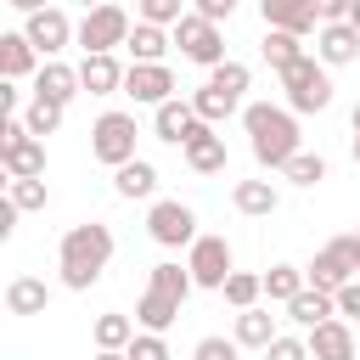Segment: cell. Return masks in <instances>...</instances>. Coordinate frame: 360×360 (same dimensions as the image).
<instances>
[{"label":"cell","mask_w":360,"mask_h":360,"mask_svg":"<svg viewBox=\"0 0 360 360\" xmlns=\"http://www.w3.org/2000/svg\"><path fill=\"white\" fill-rule=\"evenodd\" d=\"M107 264H112V231H107L101 219H84V225H68V231H62L56 270H62V287H68V292H90Z\"/></svg>","instance_id":"6da1fadb"},{"label":"cell","mask_w":360,"mask_h":360,"mask_svg":"<svg viewBox=\"0 0 360 360\" xmlns=\"http://www.w3.org/2000/svg\"><path fill=\"white\" fill-rule=\"evenodd\" d=\"M242 129H248V146H253V163L259 169H287L304 146H298V112L292 107H270V101H253L242 107Z\"/></svg>","instance_id":"7a4b0ae2"},{"label":"cell","mask_w":360,"mask_h":360,"mask_svg":"<svg viewBox=\"0 0 360 360\" xmlns=\"http://www.w3.org/2000/svg\"><path fill=\"white\" fill-rule=\"evenodd\" d=\"M281 90H287V107L292 112H326L332 107V73L321 56H298L287 73H276Z\"/></svg>","instance_id":"3957f363"},{"label":"cell","mask_w":360,"mask_h":360,"mask_svg":"<svg viewBox=\"0 0 360 360\" xmlns=\"http://www.w3.org/2000/svg\"><path fill=\"white\" fill-rule=\"evenodd\" d=\"M0 163L11 180H45V141L28 135V124L17 112L0 118Z\"/></svg>","instance_id":"277c9868"},{"label":"cell","mask_w":360,"mask_h":360,"mask_svg":"<svg viewBox=\"0 0 360 360\" xmlns=\"http://www.w3.org/2000/svg\"><path fill=\"white\" fill-rule=\"evenodd\" d=\"M135 112H101L96 124H90V158L96 163H107V169H124V163H135Z\"/></svg>","instance_id":"5b68a950"},{"label":"cell","mask_w":360,"mask_h":360,"mask_svg":"<svg viewBox=\"0 0 360 360\" xmlns=\"http://www.w3.org/2000/svg\"><path fill=\"white\" fill-rule=\"evenodd\" d=\"M169 34H174V45H180V56H186L191 68H208V73H214V68L225 62V28L208 22V17H197V11H186Z\"/></svg>","instance_id":"8992f818"},{"label":"cell","mask_w":360,"mask_h":360,"mask_svg":"<svg viewBox=\"0 0 360 360\" xmlns=\"http://www.w3.org/2000/svg\"><path fill=\"white\" fill-rule=\"evenodd\" d=\"M129 11L124 6H96V11H84V22H79V45H84V56H107V51H118V45H129Z\"/></svg>","instance_id":"52a82bcc"},{"label":"cell","mask_w":360,"mask_h":360,"mask_svg":"<svg viewBox=\"0 0 360 360\" xmlns=\"http://www.w3.org/2000/svg\"><path fill=\"white\" fill-rule=\"evenodd\" d=\"M186 270H191V281H197V287L225 292V281H231V270H236L231 242H225V236H197V242L186 248Z\"/></svg>","instance_id":"ba28073f"},{"label":"cell","mask_w":360,"mask_h":360,"mask_svg":"<svg viewBox=\"0 0 360 360\" xmlns=\"http://www.w3.org/2000/svg\"><path fill=\"white\" fill-rule=\"evenodd\" d=\"M146 236H152L158 248H191L202 231H197V214H191L186 202L163 197V202H152V208H146Z\"/></svg>","instance_id":"9c48e42d"},{"label":"cell","mask_w":360,"mask_h":360,"mask_svg":"<svg viewBox=\"0 0 360 360\" xmlns=\"http://www.w3.org/2000/svg\"><path fill=\"white\" fill-rule=\"evenodd\" d=\"M22 34H28V45L45 56V62H56L73 39H79V28L68 22V11L62 6H45V11H34V17H22Z\"/></svg>","instance_id":"30bf717a"},{"label":"cell","mask_w":360,"mask_h":360,"mask_svg":"<svg viewBox=\"0 0 360 360\" xmlns=\"http://www.w3.org/2000/svg\"><path fill=\"white\" fill-rule=\"evenodd\" d=\"M354 270H360V264H354V253H349V236L326 242V248H321V253H315V259L304 264L309 287H321V292H332V298H338V292H343V287L354 281Z\"/></svg>","instance_id":"8fae6325"},{"label":"cell","mask_w":360,"mask_h":360,"mask_svg":"<svg viewBox=\"0 0 360 360\" xmlns=\"http://www.w3.org/2000/svg\"><path fill=\"white\" fill-rule=\"evenodd\" d=\"M124 96H129L135 107H163V101H174V73H169V62H129Z\"/></svg>","instance_id":"7c38bea8"},{"label":"cell","mask_w":360,"mask_h":360,"mask_svg":"<svg viewBox=\"0 0 360 360\" xmlns=\"http://www.w3.org/2000/svg\"><path fill=\"white\" fill-rule=\"evenodd\" d=\"M259 17L264 28H281V34H321V17H315V0H259Z\"/></svg>","instance_id":"4fadbf2b"},{"label":"cell","mask_w":360,"mask_h":360,"mask_svg":"<svg viewBox=\"0 0 360 360\" xmlns=\"http://www.w3.org/2000/svg\"><path fill=\"white\" fill-rule=\"evenodd\" d=\"M304 338H309V360H360V343H354V332H349L343 315L321 321V326L304 332Z\"/></svg>","instance_id":"5bb4252c"},{"label":"cell","mask_w":360,"mask_h":360,"mask_svg":"<svg viewBox=\"0 0 360 360\" xmlns=\"http://www.w3.org/2000/svg\"><path fill=\"white\" fill-rule=\"evenodd\" d=\"M315 56H321L326 68H349V62H360V28H354V22H321V34H315Z\"/></svg>","instance_id":"9a60e30c"},{"label":"cell","mask_w":360,"mask_h":360,"mask_svg":"<svg viewBox=\"0 0 360 360\" xmlns=\"http://www.w3.org/2000/svg\"><path fill=\"white\" fill-rule=\"evenodd\" d=\"M45 68V56L28 45V34L22 28H11V34H0V73L11 79V84H22V79H34Z\"/></svg>","instance_id":"2e32d148"},{"label":"cell","mask_w":360,"mask_h":360,"mask_svg":"<svg viewBox=\"0 0 360 360\" xmlns=\"http://www.w3.org/2000/svg\"><path fill=\"white\" fill-rule=\"evenodd\" d=\"M197 124H202V118H197V107H191V101H180V96H174V101H163V107H152V135H158V141H169V146H186Z\"/></svg>","instance_id":"e0dca14e"},{"label":"cell","mask_w":360,"mask_h":360,"mask_svg":"<svg viewBox=\"0 0 360 360\" xmlns=\"http://www.w3.org/2000/svg\"><path fill=\"white\" fill-rule=\"evenodd\" d=\"M180 152H186V163L197 174H225V135H214V124H197Z\"/></svg>","instance_id":"ac0fdd59"},{"label":"cell","mask_w":360,"mask_h":360,"mask_svg":"<svg viewBox=\"0 0 360 360\" xmlns=\"http://www.w3.org/2000/svg\"><path fill=\"white\" fill-rule=\"evenodd\" d=\"M124 73H129V68H124L112 51H107V56H84V62H79V84H84L90 96H118V90H124Z\"/></svg>","instance_id":"d6986e66"},{"label":"cell","mask_w":360,"mask_h":360,"mask_svg":"<svg viewBox=\"0 0 360 360\" xmlns=\"http://www.w3.org/2000/svg\"><path fill=\"white\" fill-rule=\"evenodd\" d=\"M231 202H236V214H248V219H270V214L281 208V191H276L270 180H236V186H231Z\"/></svg>","instance_id":"ffe728a7"},{"label":"cell","mask_w":360,"mask_h":360,"mask_svg":"<svg viewBox=\"0 0 360 360\" xmlns=\"http://www.w3.org/2000/svg\"><path fill=\"white\" fill-rule=\"evenodd\" d=\"M231 338H236L242 349H259V354H264L281 332H276V315H270L264 304H253V309H236V332H231Z\"/></svg>","instance_id":"44dd1931"},{"label":"cell","mask_w":360,"mask_h":360,"mask_svg":"<svg viewBox=\"0 0 360 360\" xmlns=\"http://www.w3.org/2000/svg\"><path fill=\"white\" fill-rule=\"evenodd\" d=\"M84 84H79V68H68V62H45L39 73H34V96H45V101H73Z\"/></svg>","instance_id":"7402d4cb"},{"label":"cell","mask_w":360,"mask_h":360,"mask_svg":"<svg viewBox=\"0 0 360 360\" xmlns=\"http://www.w3.org/2000/svg\"><path fill=\"white\" fill-rule=\"evenodd\" d=\"M174 321H180V298H169V292L146 287V292H141V304H135V326H141V332H169Z\"/></svg>","instance_id":"603a6c76"},{"label":"cell","mask_w":360,"mask_h":360,"mask_svg":"<svg viewBox=\"0 0 360 360\" xmlns=\"http://www.w3.org/2000/svg\"><path fill=\"white\" fill-rule=\"evenodd\" d=\"M332 315H338V298H332V292H321V287H304V292L287 304V321H292V326H304V332H315V326H321V321H332Z\"/></svg>","instance_id":"cb8c5ba5"},{"label":"cell","mask_w":360,"mask_h":360,"mask_svg":"<svg viewBox=\"0 0 360 360\" xmlns=\"http://www.w3.org/2000/svg\"><path fill=\"white\" fill-rule=\"evenodd\" d=\"M112 191H118L124 202H135V197H152V191H158V169H152L146 158L124 163V169H112Z\"/></svg>","instance_id":"d4e9b609"},{"label":"cell","mask_w":360,"mask_h":360,"mask_svg":"<svg viewBox=\"0 0 360 360\" xmlns=\"http://www.w3.org/2000/svg\"><path fill=\"white\" fill-rule=\"evenodd\" d=\"M45 304H51V292H45L39 276H11V287H6V309L11 315H45Z\"/></svg>","instance_id":"484cf974"},{"label":"cell","mask_w":360,"mask_h":360,"mask_svg":"<svg viewBox=\"0 0 360 360\" xmlns=\"http://www.w3.org/2000/svg\"><path fill=\"white\" fill-rule=\"evenodd\" d=\"M169 45H174V34H169V28H158V22H135L124 51H129L135 62H163V51H169Z\"/></svg>","instance_id":"4316f807"},{"label":"cell","mask_w":360,"mask_h":360,"mask_svg":"<svg viewBox=\"0 0 360 360\" xmlns=\"http://www.w3.org/2000/svg\"><path fill=\"white\" fill-rule=\"evenodd\" d=\"M191 107H197V118H202V124H219V118H231V112L242 107V96H231V90H219V84H208V79H202V84L191 90Z\"/></svg>","instance_id":"83f0119b"},{"label":"cell","mask_w":360,"mask_h":360,"mask_svg":"<svg viewBox=\"0 0 360 360\" xmlns=\"http://www.w3.org/2000/svg\"><path fill=\"white\" fill-rule=\"evenodd\" d=\"M304 287H309V276H304L298 264H270V270H264V298H270V304H281V309H287Z\"/></svg>","instance_id":"f1b7e54d"},{"label":"cell","mask_w":360,"mask_h":360,"mask_svg":"<svg viewBox=\"0 0 360 360\" xmlns=\"http://www.w3.org/2000/svg\"><path fill=\"white\" fill-rule=\"evenodd\" d=\"M259 51H264V62H270L276 73H287V68H292L298 56H309V51H304V39H298V34H281V28H264Z\"/></svg>","instance_id":"f546056e"},{"label":"cell","mask_w":360,"mask_h":360,"mask_svg":"<svg viewBox=\"0 0 360 360\" xmlns=\"http://www.w3.org/2000/svg\"><path fill=\"white\" fill-rule=\"evenodd\" d=\"M90 338H96V349H129V343H135V315L107 309V315H96Z\"/></svg>","instance_id":"4dcf8cb0"},{"label":"cell","mask_w":360,"mask_h":360,"mask_svg":"<svg viewBox=\"0 0 360 360\" xmlns=\"http://www.w3.org/2000/svg\"><path fill=\"white\" fill-rule=\"evenodd\" d=\"M146 287H158V292H169V298H180V304H186L197 281H191V270H186V264L163 259V264H152V281H146Z\"/></svg>","instance_id":"1f68e13d"},{"label":"cell","mask_w":360,"mask_h":360,"mask_svg":"<svg viewBox=\"0 0 360 360\" xmlns=\"http://www.w3.org/2000/svg\"><path fill=\"white\" fill-rule=\"evenodd\" d=\"M62 112H68L62 101L34 96V101H28V112H22V124H28V135H39V141H45V135H56V129H62Z\"/></svg>","instance_id":"d6a6232c"},{"label":"cell","mask_w":360,"mask_h":360,"mask_svg":"<svg viewBox=\"0 0 360 360\" xmlns=\"http://www.w3.org/2000/svg\"><path fill=\"white\" fill-rule=\"evenodd\" d=\"M264 298V276H253V270H231V281H225V304L231 309H253Z\"/></svg>","instance_id":"836d02e7"},{"label":"cell","mask_w":360,"mask_h":360,"mask_svg":"<svg viewBox=\"0 0 360 360\" xmlns=\"http://www.w3.org/2000/svg\"><path fill=\"white\" fill-rule=\"evenodd\" d=\"M281 180H292V186H321V180H326V158H321V152H298V158L281 169Z\"/></svg>","instance_id":"e575fe53"},{"label":"cell","mask_w":360,"mask_h":360,"mask_svg":"<svg viewBox=\"0 0 360 360\" xmlns=\"http://www.w3.org/2000/svg\"><path fill=\"white\" fill-rule=\"evenodd\" d=\"M208 84H219V90H231V96H242V90L253 84V73H248V62H219V68L208 73Z\"/></svg>","instance_id":"d590c367"},{"label":"cell","mask_w":360,"mask_h":360,"mask_svg":"<svg viewBox=\"0 0 360 360\" xmlns=\"http://www.w3.org/2000/svg\"><path fill=\"white\" fill-rule=\"evenodd\" d=\"M6 197H11L22 214H39V208H45V180H11Z\"/></svg>","instance_id":"8d00e7d4"},{"label":"cell","mask_w":360,"mask_h":360,"mask_svg":"<svg viewBox=\"0 0 360 360\" xmlns=\"http://www.w3.org/2000/svg\"><path fill=\"white\" fill-rule=\"evenodd\" d=\"M186 17V6L180 0H141V22H158V28H174Z\"/></svg>","instance_id":"74e56055"},{"label":"cell","mask_w":360,"mask_h":360,"mask_svg":"<svg viewBox=\"0 0 360 360\" xmlns=\"http://www.w3.org/2000/svg\"><path fill=\"white\" fill-rule=\"evenodd\" d=\"M124 354L129 360H169V343H163V332H135V343Z\"/></svg>","instance_id":"f35d334b"},{"label":"cell","mask_w":360,"mask_h":360,"mask_svg":"<svg viewBox=\"0 0 360 360\" xmlns=\"http://www.w3.org/2000/svg\"><path fill=\"white\" fill-rule=\"evenodd\" d=\"M264 360H309V338H292V332H281V338L264 349Z\"/></svg>","instance_id":"ab89813d"},{"label":"cell","mask_w":360,"mask_h":360,"mask_svg":"<svg viewBox=\"0 0 360 360\" xmlns=\"http://www.w3.org/2000/svg\"><path fill=\"white\" fill-rule=\"evenodd\" d=\"M236 338H202L197 349H191V360H236Z\"/></svg>","instance_id":"60d3db41"},{"label":"cell","mask_w":360,"mask_h":360,"mask_svg":"<svg viewBox=\"0 0 360 360\" xmlns=\"http://www.w3.org/2000/svg\"><path fill=\"white\" fill-rule=\"evenodd\" d=\"M191 11H197V17H208V22H225V17L236 11V0H191Z\"/></svg>","instance_id":"b9f144b4"},{"label":"cell","mask_w":360,"mask_h":360,"mask_svg":"<svg viewBox=\"0 0 360 360\" xmlns=\"http://www.w3.org/2000/svg\"><path fill=\"white\" fill-rule=\"evenodd\" d=\"M349 6L354 0H315V17L321 22H349Z\"/></svg>","instance_id":"7bdbcfd3"},{"label":"cell","mask_w":360,"mask_h":360,"mask_svg":"<svg viewBox=\"0 0 360 360\" xmlns=\"http://www.w3.org/2000/svg\"><path fill=\"white\" fill-rule=\"evenodd\" d=\"M338 315H343V321H360V281H349V287L338 292Z\"/></svg>","instance_id":"ee69618b"},{"label":"cell","mask_w":360,"mask_h":360,"mask_svg":"<svg viewBox=\"0 0 360 360\" xmlns=\"http://www.w3.org/2000/svg\"><path fill=\"white\" fill-rule=\"evenodd\" d=\"M17 214H22V208H17L11 197H6V202H0V242H6L11 231H17Z\"/></svg>","instance_id":"f6af8a7d"},{"label":"cell","mask_w":360,"mask_h":360,"mask_svg":"<svg viewBox=\"0 0 360 360\" xmlns=\"http://www.w3.org/2000/svg\"><path fill=\"white\" fill-rule=\"evenodd\" d=\"M0 101H6V112H17V107H22V90L6 79V84H0Z\"/></svg>","instance_id":"bcb514c9"},{"label":"cell","mask_w":360,"mask_h":360,"mask_svg":"<svg viewBox=\"0 0 360 360\" xmlns=\"http://www.w3.org/2000/svg\"><path fill=\"white\" fill-rule=\"evenodd\" d=\"M11 11H22V17H34V11H45V0H6Z\"/></svg>","instance_id":"7dc6e473"},{"label":"cell","mask_w":360,"mask_h":360,"mask_svg":"<svg viewBox=\"0 0 360 360\" xmlns=\"http://www.w3.org/2000/svg\"><path fill=\"white\" fill-rule=\"evenodd\" d=\"M96 360H129L124 349H96Z\"/></svg>","instance_id":"c3c4849f"},{"label":"cell","mask_w":360,"mask_h":360,"mask_svg":"<svg viewBox=\"0 0 360 360\" xmlns=\"http://www.w3.org/2000/svg\"><path fill=\"white\" fill-rule=\"evenodd\" d=\"M349 253H354V264H360V231H349Z\"/></svg>","instance_id":"681fc988"},{"label":"cell","mask_w":360,"mask_h":360,"mask_svg":"<svg viewBox=\"0 0 360 360\" xmlns=\"http://www.w3.org/2000/svg\"><path fill=\"white\" fill-rule=\"evenodd\" d=\"M349 129H354V135H360V101H354V112H349Z\"/></svg>","instance_id":"f907efd6"},{"label":"cell","mask_w":360,"mask_h":360,"mask_svg":"<svg viewBox=\"0 0 360 360\" xmlns=\"http://www.w3.org/2000/svg\"><path fill=\"white\" fill-rule=\"evenodd\" d=\"M349 22H354V28H360V0H354V6H349Z\"/></svg>","instance_id":"816d5d0a"},{"label":"cell","mask_w":360,"mask_h":360,"mask_svg":"<svg viewBox=\"0 0 360 360\" xmlns=\"http://www.w3.org/2000/svg\"><path fill=\"white\" fill-rule=\"evenodd\" d=\"M79 6H84V11H96V6H107V0H79Z\"/></svg>","instance_id":"f5cc1de1"},{"label":"cell","mask_w":360,"mask_h":360,"mask_svg":"<svg viewBox=\"0 0 360 360\" xmlns=\"http://www.w3.org/2000/svg\"><path fill=\"white\" fill-rule=\"evenodd\" d=\"M354 163H360V135H354Z\"/></svg>","instance_id":"db71d44e"}]
</instances>
